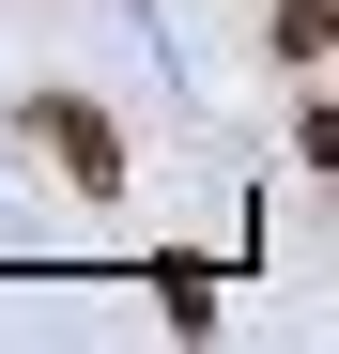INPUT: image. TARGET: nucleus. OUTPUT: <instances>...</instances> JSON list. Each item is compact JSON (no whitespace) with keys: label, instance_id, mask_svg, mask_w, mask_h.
Instances as JSON below:
<instances>
[{"label":"nucleus","instance_id":"f257e3e1","mask_svg":"<svg viewBox=\"0 0 339 354\" xmlns=\"http://www.w3.org/2000/svg\"><path fill=\"white\" fill-rule=\"evenodd\" d=\"M46 154H62L77 185H124V139H108V124H93L77 93H46Z\"/></svg>","mask_w":339,"mask_h":354}]
</instances>
